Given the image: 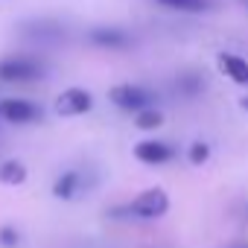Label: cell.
I'll return each instance as SVG.
<instances>
[{
	"mask_svg": "<svg viewBox=\"0 0 248 248\" xmlns=\"http://www.w3.org/2000/svg\"><path fill=\"white\" fill-rule=\"evenodd\" d=\"M170 213V196L164 187H149L138 193L132 202L120 204L111 210V219H140V222H155Z\"/></svg>",
	"mask_w": 248,
	"mask_h": 248,
	"instance_id": "obj_1",
	"label": "cell"
},
{
	"mask_svg": "<svg viewBox=\"0 0 248 248\" xmlns=\"http://www.w3.org/2000/svg\"><path fill=\"white\" fill-rule=\"evenodd\" d=\"M44 76H47V64L35 56H6V59H0V82H6V85L38 82Z\"/></svg>",
	"mask_w": 248,
	"mask_h": 248,
	"instance_id": "obj_2",
	"label": "cell"
},
{
	"mask_svg": "<svg viewBox=\"0 0 248 248\" xmlns=\"http://www.w3.org/2000/svg\"><path fill=\"white\" fill-rule=\"evenodd\" d=\"M108 99L120 108V111H129V114H140L146 108H155V91L146 88V85H138V82H123V85H114L108 91Z\"/></svg>",
	"mask_w": 248,
	"mask_h": 248,
	"instance_id": "obj_3",
	"label": "cell"
},
{
	"mask_svg": "<svg viewBox=\"0 0 248 248\" xmlns=\"http://www.w3.org/2000/svg\"><path fill=\"white\" fill-rule=\"evenodd\" d=\"M0 120L12 123V126H32V123L44 120V108L32 99L6 96V99H0Z\"/></svg>",
	"mask_w": 248,
	"mask_h": 248,
	"instance_id": "obj_4",
	"label": "cell"
},
{
	"mask_svg": "<svg viewBox=\"0 0 248 248\" xmlns=\"http://www.w3.org/2000/svg\"><path fill=\"white\" fill-rule=\"evenodd\" d=\"M56 114L59 117H82L93 108V96L85 91V88H64L59 96H56Z\"/></svg>",
	"mask_w": 248,
	"mask_h": 248,
	"instance_id": "obj_5",
	"label": "cell"
},
{
	"mask_svg": "<svg viewBox=\"0 0 248 248\" xmlns=\"http://www.w3.org/2000/svg\"><path fill=\"white\" fill-rule=\"evenodd\" d=\"M175 155H178V149H175L170 140H155V138H149V140H140V143L135 146V158H138L140 164H146V167H164V164L175 161Z\"/></svg>",
	"mask_w": 248,
	"mask_h": 248,
	"instance_id": "obj_6",
	"label": "cell"
},
{
	"mask_svg": "<svg viewBox=\"0 0 248 248\" xmlns=\"http://www.w3.org/2000/svg\"><path fill=\"white\" fill-rule=\"evenodd\" d=\"M88 41L93 47H102V50H132L138 44L132 32L120 30V27H93L88 32Z\"/></svg>",
	"mask_w": 248,
	"mask_h": 248,
	"instance_id": "obj_7",
	"label": "cell"
},
{
	"mask_svg": "<svg viewBox=\"0 0 248 248\" xmlns=\"http://www.w3.org/2000/svg\"><path fill=\"white\" fill-rule=\"evenodd\" d=\"M18 32L24 38H32V41H62L67 35L64 24L56 21V18H32V21H24L18 27Z\"/></svg>",
	"mask_w": 248,
	"mask_h": 248,
	"instance_id": "obj_8",
	"label": "cell"
},
{
	"mask_svg": "<svg viewBox=\"0 0 248 248\" xmlns=\"http://www.w3.org/2000/svg\"><path fill=\"white\" fill-rule=\"evenodd\" d=\"M85 190H88V178H85L82 170H64V172L53 181V196L62 199V202H70V199H76V196L85 193Z\"/></svg>",
	"mask_w": 248,
	"mask_h": 248,
	"instance_id": "obj_9",
	"label": "cell"
},
{
	"mask_svg": "<svg viewBox=\"0 0 248 248\" xmlns=\"http://www.w3.org/2000/svg\"><path fill=\"white\" fill-rule=\"evenodd\" d=\"M216 64H219V70H222L231 82L248 85V62H245L242 56H236V53H219V56H216Z\"/></svg>",
	"mask_w": 248,
	"mask_h": 248,
	"instance_id": "obj_10",
	"label": "cell"
},
{
	"mask_svg": "<svg viewBox=\"0 0 248 248\" xmlns=\"http://www.w3.org/2000/svg\"><path fill=\"white\" fill-rule=\"evenodd\" d=\"M27 181V164L24 161H3L0 164V184H6V187H21Z\"/></svg>",
	"mask_w": 248,
	"mask_h": 248,
	"instance_id": "obj_11",
	"label": "cell"
},
{
	"mask_svg": "<svg viewBox=\"0 0 248 248\" xmlns=\"http://www.w3.org/2000/svg\"><path fill=\"white\" fill-rule=\"evenodd\" d=\"M135 126H138L140 132H155V129H161V126H164V111H161V108H146V111L135 114Z\"/></svg>",
	"mask_w": 248,
	"mask_h": 248,
	"instance_id": "obj_12",
	"label": "cell"
},
{
	"mask_svg": "<svg viewBox=\"0 0 248 248\" xmlns=\"http://www.w3.org/2000/svg\"><path fill=\"white\" fill-rule=\"evenodd\" d=\"M161 6L175 9V12H207L213 9V0H158Z\"/></svg>",
	"mask_w": 248,
	"mask_h": 248,
	"instance_id": "obj_13",
	"label": "cell"
},
{
	"mask_svg": "<svg viewBox=\"0 0 248 248\" xmlns=\"http://www.w3.org/2000/svg\"><path fill=\"white\" fill-rule=\"evenodd\" d=\"M178 91L187 93V96H196V93L204 91V79L199 73H181L178 76Z\"/></svg>",
	"mask_w": 248,
	"mask_h": 248,
	"instance_id": "obj_14",
	"label": "cell"
},
{
	"mask_svg": "<svg viewBox=\"0 0 248 248\" xmlns=\"http://www.w3.org/2000/svg\"><path fill=\"white\" fill-rule=\"evenodd\" d=\"M187 161H190L193 167H202V164H207V161H210V143H204V140H196V143H190V149H187Z\"/></svg>",
	"mask_w": 248,
	"mask_h": 248,
	"instance_id": "obj_15",
	"label": "cell"
},
{
	"mask_svg": "<svg viewBox=\"0 0 248 248\" xmlns=\"http://www.w3.org/2000/svg\"><path fill=\"white\" fill-rule=\"evenodd\" d=\"M21 245V231L15 225H0V248H18Z\"/></svg>",
	"mask_w": 248,
	"mask_h": 248,
	"instance_id": "obj_16",
	"label": "cell"
},
{
	"mask_svg": "<svg viewBox=\"0 0 248 248\" xmlns=\"http://www.w3.org/2000/svg\"><path fill=\"white\" fill-rule=\"evenodd\" d=\"M225 248H248V239H242V242H231V245H225Z\"/></svg>",
	"mask_w": 248,
	"mask_h": 248,
	"instance_id": "obj_17",
	"label": "cell"
},
{
	"mask_svg": "<svg viewBox=\"0 0 248 248\" xmlns=\"http://www.w3.org/2000/svg\"><path fill=\"white\" fill-rule=\"evenodd\" d=\"M239 105H242V108L248 111V96H242V99H239Z\"/></svg>",
	"mask_w": 248,
	"mask_h": 248,
	"instance_id": "obj_18",
	"label": "cell"
},
{
	"mask_svg": "<svg viewBox=\"0 0 248 248\" xmlns=\"http://www.w3.org/2000/svg\"><path fill=\"white\" fill-rule=\"evenodd\" d=\"M239 3H242V6H245V9H248V0H239Z\"/></svg>",
	"mask_w": 248,
	"mask_h": 248,
	"instance_id": "obj_19",
	"label": "cell"
}]
</instances>
